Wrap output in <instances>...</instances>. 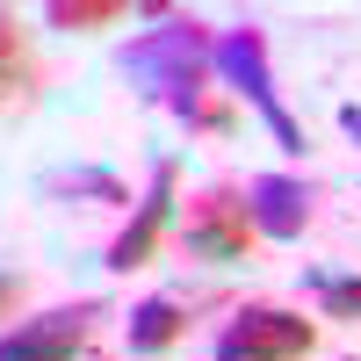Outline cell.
I'll return each instance as SVG.
<instances>
[{"label":"cell","instance_id":"52a82bcc","mask_svg":"<svg viewBox=\"0 0 361 361\" xmlns=\"http://www.w3.org/2000/svg\"><path fill=\"white\" fill-rule=\"evenodd\" d=\"M246 209H253V231L260 238H304L311 224V188L296 173H253L246 180Z\"/></svg>","mask_w":361,"mask_h":361},{"label":"cell","instance_id":"7c38bea8","mask_svg":"<svg viewBox=\"0 0 361 361\" xmlns=\"http://www.w3.org/2000/svg\"><path fill=\"white\" fill-rule=\"evenodd\" d=\"M51 188H73V195H102V202H123V180H109V173H58Z\"/></svg>","mask_w":361,"mask_h":361},{"label":"cell","instance_id":"277c9868","mask_svg":"<svg viewBox=\"0 0 361 361\" xmlns=\"http://www.w3.org/2000/svg\"><path fill=\"white\" fill-rule=\"evenodd\" d=\"M253 209H246V188H202L195 202H188V217H180V246H188L195 260H217V267H231V260H246L253 253Z\"/></svg>","mask_w":361,"mask_h":361},{"label":"cell","instance_id":"30bf717a","mask_svg":"<svg viewBox=\"0 0 361 361\" xmlns=\"http://www.w3.org/2000/svg\"><path fill=\"white\" fill-rule=\"evenodd\" d=\"M123 15H130L123 0H51V8H44L51 29H109V22H123Z\"/></svg>","mask_w":361,"mask_h":361},{"label":"cell","instance_id":"9c48e42d","mask_svg":"<svg viewBox=\"0 0 361 361\" xmlns=\"http://www.w3.org/2000/svg\"><path fill=\"white\" fill-rule=\"evenodd\" d=\"M22 94H29V44H22L15 8H0V109H15Z\"/></svg>","mask_w":361,"mask_h":361},{"label":"cell","instance_id":"5bb4252c","mask_svg":"<svg viewBox=\"0 0 361 361\" xmlns=\"http://www.w3.org/2000/svg\"><path fill=\"white\" fill-rule=\"evenodd\" d=\"M340 123H347V130H354V137H361V109H340Z\"/></svg>","mask_w":361,"mask_h":361},{"label":"cell","instance_id":"6da1fadb","mask_svg":"<svg viewBox=\"0 0 361 361\" xmlns=\"http://www.w3.org/2000/svg\"><path fill=\"white\" fill-rule=\"evenodd\" d=\"M209 58H217V37H209L195 15H159V29H145V37L123 51V73H130L159 109H173L180 123H195V130H231L238 109L209 94Z\"/></svg>","mask_w":361,"mask_h":361},{"label":"cell","instance_id":"3957f363","mask_svg":"<svg viewBox=\"0 0 361 361\" xmlns=\"http://www.w3.org/2000/svg\"><path fill=\"white\" fill-rule=\"evenodd\" d=\"M318 347V325L304 311L282 304H246L217 340H209V361H304Z\"/></svg>","mask_w":361,"mask_h":361},{"label":"cell","instance_id":"ba28073f","mask_svg":"<svg viewBox=\"0 0 361 361\" xmlns=\"http://www.w3.org/2000/svg\"><path fill=\"white\" fill-rule=\"evenodd\" d=\"M180 333H188V304L180 296H145L130 311V354H166Z\"/></svg>","mask_w":361,"mask_h":361},{"label":"cell","instance_id":"7a4b0ae2","mask_svg":"<svg viewBox=\"0 0 361 361\" xmlns=\"http://www.w3.org/2000/svg\"><path fill=\"white\" fill-rule=\"evenodd\" d=\"M209 73H217L238 102H253V109H260V123L275 130V145H282V152H304V130H296V116L282 109L275 73H267V29H260V22L224 29V37H217V58H209Z\"/></svg>","mask_w":361,"mask_h":361},{"label":"cell","instance_id":"5b68a950","mask_svg":"<svg viewBox=\"0 0 361 361\" xmlns=\"http://www.w3.org/2000/svg\"><path fill=\"white\" fill-rule=\"evenodd\" d=\"M102 318H109L102 296H80V304L37 311V318H22L15 333H0V361H80Z\"/></svg>","mask_w":361,"mask_h":361},{"label":"cell","instance_id":"8992f818","mask_svg":"<svg viewBox=\"0 0 361 361\" xmlns=\"http://www.w3.org/2000/svg\"><path fill=\"white\" fill-rule=\"evenodd\" d=\"M173 180H180L173 159H159L152 166V188H145V202H137V217L109 238V267H116V275H130V267H145V260L159 253V238L173 224Z\"/></svg>","mask_w":361,"mask_h":361},{"label":"cell","instance_id":"8fae6325","mask_svg":"<svg viewBox=\"0 0 361 361\" xmlns=\"http://www.w3.org/2000/svg\"><path fill=\"white\" fill-rule=\"evenodd\" d=\"M311 296H318V311H325V318L361 325V275H311Z\"/></svg>","mask_w":361,"mask_h":361},{"label":"cell","instance_id":"4fadbf2b","mask_svg":"<svg viewBox=\"0 0 361 361\" xmlns=\"http://www.w3.org/2000/svg\"><path fill=\"white\" fill-rule=\"evenodd\" d=\"M22 296H29V282H22V275H8V267H0V318H15V311H22Z\"/></svg>","mask_w":361,"mask_h":361}]
</instances>
